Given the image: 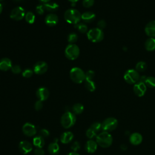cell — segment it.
<instances>
[{"mask_svg":"<svg viewBox=\"0 0 155 155\" xmlns=\"http://www.w3.org/2000/svg\"><path fill=\"white\" fill-rule=\"evenodd\" d=\"M11 70L14 74H19L21 72V68L19 65H15L12 66Z\"/></svg>","mask_w":155,"mask_h":155,"instance_id":"41","label":"cell"},{"mask_svg":"<svg viewBox=\"0 0 155 155\" xmlns=\"http://www.w3.org/2000/svg\"><path fill=\"white\" fill-rule=\"evenodd\" d=\"M106 25H107L106 22L104 19H101V20L99 21L97 23V28H98L102 30V29L105 28Z\"/></svg>","mask_w":155,"mask_h":155,"instance_id":"40","label":"cell"},{"mask_svg":"<svg viewBox=\"0 0 155 155\" xmlns=\"http://www.w3.org/2000/svg\"><path fill=\"white\" fill-rule=\"evenodd\" d=\"M33 71L30 69V68H27L25 70H24L22 73V75L23 77L24 78H30L31 76H32L33 75Z\"/></svg>","mask_w":155,"mask_h":155,"instance_id":"35","label":"cell"},{"mask_svg":"<svg viewBox=\"0 0 155 155\" xmlns=\"http://www.w3.org/2000/svg\"><path fill=\"white\" fill-rule=\"evenodd\" d=\"M12 67L11 60L7 58H4L0 60V70L2 71H7Z\"/></svg>","mask_w":155,"mask_h":155,"instance_id":"18","label":"cell"},{"mask_svg":"<svg viewBox=\"0 0 155 155\" xmlns=\"http://www.w3.org/2000/svg\"><path fill=\"white\" fill-rule=\"evenodd\" d=\"M94 3V0H83L82 5L84 7L89 8L93 5Z\"/></svg>","mask_w":155,"mask_h":155,"instance_id":"37","label":"cell"},{"mask_svg":"<svg viewBox=\"0 0 155 155\" xmlns=\"http://www.w3.org/2000/svg\"><path fill=\"white\" fill-rule=\"evenodd\" d=\"M73 139V134L70 131L64 132L61 136V141L62 143H68Z\"/></svg>","mask_w":155,"mask_h":155,"instance_id":"21","label":"cell"},{"mask_svg":"<svg viewBox=\"0 0 155 155\" xmlns=\"http://www.w3.org/2000/svg\"><path fill=\"white\" fill-rule=\"evenodd\" d=\"M101 124L102 129L104 130V131L110 132L114 130L117 128L118 125V121L116 118L110 117L105 119Z\"/></svg>","mask_w":155,"mask_h":155,"instance_id":"8","label":"cell"},{"mask_svg":"<svg viewBox=\"0 0 155 155\" xmlns=\"http://www.w3.org/2000/svg\"><path fill=\"white\" fill-rule=\"evenodd\" d=\"M145 48L147 51H151L155 50V38H149L145 42Z\"/></svg>","mask_w":155,"mask_h":155,"instance_id":"22","label":"cell"},{"mask_svg":"<svg viewBox=\"0 0 155 155\" xmlns=\"http://www.w3.org/2000/svg\"><path fill=\"white\" fill-rule=\"evenodd\" d=\"M44 151L42 148H37L35 151H34V154L35 155H44Z\"/></svg>","mask_w":155,"mask_h":155,"instance_id":"44","label":"cell"},{"mask_svg":"<svg viewBox=\"0 0 155 155\" xmlns=\"http://www.w3.org/2000/svg\"><path fill=\"white\" fill-rule=\"evenodd\" d=\"M64 19L69 24H76L81 19V13L75 8H70L64 13Z\"/></svg>","mask_w":155,"mask_h":155,"instance_id":"1","label":"cell"},{"mask_svg":"<svg viewBox=\"0 0 155 155\" xmlns=\"http://www.w3.org/2000/svg\"><path fill=\"white\" fill-rule=\"evenodd\" d=\"M80 148V143L78 141H75L73 143V144L71 146V149L74 151H77Z\"/></svg>","mask_w":155,"mask_h":155,"instance_id":"42","label":"cell"},{"mask_svg":"<svg viewBox=\"0 0 155 155\" xmlns=\"http://www.w3.org/2000/svg\"><path fill=\"white\" fill-rule=\"evenodd\" d=\"M96 139L97 145L102 148H108L113 143V137L109 132L102 131L96 136Z\"/></svg>","mask_w":155,"mask_h":155,"instance_id":"2","label":"cell"},{"mask_svg":"<svg viewBox=\"0 0 155 155\" xmlns=\"http://www.w3.org/2000/svg\"><path fill=\"white\" fill-rule=\"evenodd\" d=\"M47 64L44 61H38L33 67V71L37 74H44L47 71Z\"/></svg>","mask_w":155,"mask_h":155,"instance_id":"11","label":"cell"},{"mask_svg":"<svg viewBox=\"0 0 155 155\" xmlns=\"http://www.w3.org/2000/svg\"><path fill=\"white\" fill-rule=\"evenodd\" d=\"M74 28H76L79 32L82 33H85L88 32L87 25L84 23H78L74 25Z\"/></svg>","mask_w":155,"mask_h":155,"instance_id":"27","label":"cell"},{"mask_svg":"<svg viewBox=\"0 0 155 155\" xmlns=\"http://www.w3.org/2000/svg\"><path fill=\"white\" fill-rule=\"evenodd\" d=\"M25 19L28 24H33L35 21V15L33 13L31 12H28L27 13H25Z\"/></svg>","mask_w":155,"mask_h":155,"instance_id":"31","label":"cell"},{"mask_svg":"<svg viewBox=\"0 0 155 155\" xmlns=\"http://www.w3.org/2000/svg\"><path fill=\"white\" fill-rule=\"evenodd\" d=\"M95 14L91 12H87L81 15V19L86 23H90L93 22L95 19Z\"/></svg>","mask_w":155,"mask_h":155,"instance_id":"20","label":"cell"},{"mask_svg":"<svg viewBox=\"0 0 155 155\" xmlns=\"http://www.w3.org/2000/svg\"><path fill=\"white\" fill-rule=\"evenodd\" d=\"M44 6L45 10L48 12H55L59 8V5L54 2H47L44 4Z\"/></svg>","mask_w":155,"mask_h":155,"instance_id":"25","label":"cell"},{"mask_svg":"<svg viewBox=\"0 0 155 155\" xmlns=\"http://www.w3.org/2000/svg\"><path fill=\"white\" fill-rule=\"evenodd\" d=\"M145 32L150 38H155V20L150 21L146 25Z\"/></svg>","mask_w":155,"mask_h":155,"instance_id":"15","label":"cell"},{"mask_svg":"<svg viewBox=\"0 0 155 155\" xmlns=\"http://www.w3.org/2000/svg\"><path fill=\"white\" fill-rule=\"evenodd\" d=\"M25 12L23 7H15L10 12V17L11 19L15 21H20L25 18Z\"/></svg>","mask_w":155,"mask_h":155,"instance_id":"9","label":"cell"},{"mask_svg":"<svg viewBox=\"0 0 155 155\" xmlns=\"http://www.w3.org/2000/svg\"><path fill=\"white\" fill-rule=\"evenodd\" d=\"M95 75L94 71L93 70H88L85 73V79L86 80H93Z\"/></svg>","mask_w":155,"mask_h":155,"instance_id":"36","label":"cell"},{"mask_svg":"<svg viewBox=\"0 0 155 155\" xmlns=\"http://www.w3.org/2000/svg\"><path fill=\"white\" fill-rule=\"evenodd\" d=\"M85 150L89 153H93L96 151L97 148V143L96 141L89 140L87 142L85 145Z\"/></svg>","mask_w":155,"mask_h":155,"instance_id":"19","label":"cell"},{"mask_svg":"<svg viewBox=\"0 0 155 155\" xmlns=\"http://www.w3.org/2000/svg\"><path fill=\"white\" fill-rule=\"evenodd\" d=\"M70 79L76 84H81L85 80V73L79 67H73L70 71Z\"/></svg>","mask_w":155,"mask_h":155,"instance_id":"3","label":"cell"},{"mask_svg":"<svg viewBox=\"0 0 155 155\" xmlns=\"http://www.w3.org/2000/svg\"><path fill=\"white\" fill-rule=\"evenodd\" d=\"M42 101H41L39 100L37 101L35 104V108L36 110L37 111H39L40 110H41L42 108L43 107V104H42Z\"/></svg>","mask_w":155,"mask_h":155,"instance_id":"43","label":"cell"},{"mask_svg":"<svg viewBox=\"0 0 155 155\" xmlns=\"http://www.w3.org/2000/svg\"><path fill=\"white\" fill-rule=\"evenodd\" d=\"M80 53V50L76 44H70L65 49V55L69 60H74L78 58Z\"/></svg>","mask_w":155,"mask_h":155,"instance_id":"6","label":"cell"},{"mask_svg":"<svg viewBox=\"0 0 155 155\" xmlns=\"http://www.w3.org/2000/svg\"><path fill=\"white\" fill-rule=\"evenodd\" d=\"M2 11V4L0 3V14L1 13Z\"/></svg>","mask_w":155,"mask_h":155,"instance_id":"49","label":"cell"},{"mask_svg":"<svg viewBox=\"0 0 155 155\" xmlns=\"http://www.w3.org/2000/svg\"><path fill=\"white\" fill-rule=\"evenodd\" d=\"M78 36L77 34L75 33H70L68 35V38H67L68 42L70 44H74L78 41Z\"/></svg>","mask_w":155,"mask_h":155,"instance_id":"32","label":"cell"},{"mask_svg":"<svg viewBox=\"0 0 155 155\" xmlns=\"http://www.w3.org/2000/svg\"><path fill=\"white\" fill-rule=\"evenodd\" d=\"M14 1H15V2H19V1H21V0H13Z\"/></svg>","mask_w":155,"mask_h":155,"instance_id":"50","label":"cell"},{"mask_svg":"<svg viewBox=\"0 0 155 155\" xmlns=\"http://www.w3.org/2000/svg\"><path fill=\"white\" fill-rule=\"evenodd\" d=\"M33 143L36 147L42 148L45 144L44 139L42 137L40 136L39 135L33 138Z\"/></svg>","mask_w":155,"mask_h":155,"instance_id":"24","label":"cell"},{"mask_svg":"<svg viewBox=\"0 0 155 155\" xmlns=\"http://www.w3.org/2000/svg\"><path fill=\"white\" fill-rule=\"evenodd\" d=\"M147 91V86L143 82H141L138 81L136 84H134L133 86V91L134 94L139 96H143Z\"/></svg>","mask_w":155,"mask_h":155,"instance_id":"10","label":"cell"},{"mask_svg":"<svg viewBox=\"0 0 155 155\" xmlns=\"http://www.w3.org/2000/svg\"><path fill=\"white\" fill-rule=\"evenodd\" d=\"M88 39L93 42H99L102 41L104 37V33L102 30L98 28H93L88 31L87 33Z\"/></svg>","mask_w":155,"mask_h":155,"instance_id":"5","label":"cell"},{"mask_svg":"<svg viewBox=\"0 0 155 155\" xmlns=\"http://www.w3.org/2000/svg\"><path fill=\"white\" fill-rule=\"evenodd\" d=\"M90 128H91L92 130H93L94 131H96L97 133L102 129V124L99 122H94L93 124H91V125Z\"/></svg>","mask_w":155,"mask_h":155,"instance_id":"33","label":"cell"},{"mask_svg":"<svg viewBox=\"0 0 155 155\" xmlns=\"http://www.w3.org/2000/svg\"><path fill=\"white\" fill-rule=\"evenodd\" d=\"M144 83L146 85V86L149 88H154L155 87V78L153 76L147 77Z\"/></svg>","mask_w":155,"mask_h":155,"instance_id":"30","label":"cell"},{"mask_svg":"<svg viewBox=\"0 0 155 155\" xmlns=\"http://www.w3.org/2000/svg\"><path fill=\"white\" fill-rule=\"evenodd\" d=\"M86 136L89 139H93L96 136V132L92 130L91 128H89L86 131Z\"/></svg>","mask_w":155,"mask_h":155,"instance_id":"34","label":"cell"},{"mask_svg":"<svg viewBox=\"0 0 155 155\" xmlns=\"http://www.w3.org/2000/svg\"><path fill=\"white\" fill-rule=\"evenodd\" d=\"M4 1V0H0V1Z\"/></svg>","mask_w":155,"mask_h":155,"instance_id":"51","label":"cell"},{"mask_svg":"<svg viewBox=\"0 0 155 155\" xmlns=\"http://www.w3.org/2000/svg\"><path fill=\"white\" fill-rule=\"evenodd\" d=\"M76 119L74 114L68 111L62 116L61 123L64 128H69L74 124Z\"/></svg>","mask_w":155,"mask_h":155,"instance_id":"4","label":"cell"},{"mask_svg":"<svg viewBox=\"0 0 155 155\" xmlns=\"http://www.w3.org/2000/svg\"><path fill=\"white\" fill-rule=\"evenodd\" d=\"M40 2H43V3H44V4H45V3H47V2H49L51 0H39Z\"/></svg>","mask_w":155,"mask_h":155,"instance_id":"46","label":"cell"},{"mask_svg":"<svg viewBox=\"0 0 155 155\" xmlns=\"http://www.w3.org/2000/svg\"><path fill=\"white\" fill-rule=\"evenodd\" d=\"M70 2H71V3H73V2H74V3H76V2H78L79 0H68Z\"/></svg>","mask_w":155,"mask_h":155,"instance_id":"48","label":"cell"},{"mask_svg":"<svg viewBox=\"0 0 155 155\" xmlns=\"http://www.w3.org/2000/svg\"><path fill=\"white\" fill-rule=\"evenodd\" d=\"M36 12L38 13V14L40 15H42L44 13V11L45 10V8H44V4L38 5L36 7Z\"/></svg>","mask_w":155,"mask_h":155,"instance_id":"39","label":"cell"},{"mask_svg":"<svg viewBox=\"0 0 155 155\" xmlns=\"http://www.w3.org/2000/svg\"><path fill=\"white\" fill-rule=\"evenodd\" d=\"M147 64L143 61H140L138 62L135 67V70L137 72H143L147 69Z\"/></svg>","mask_w":155,"mask_h":155,"instance_id":"29","label":"cell"},{"mask_svg":"<svg viewBox=\"0 0 155 155\" xmlns=\"http://www.w3.org/2000/svg\"><path fill=\"white\" fill-rule=\"evenodd\" d=\"M68 155H80V154H79L78 153H77L76 152H71V153H68Z\"/></svg>","mask_w":155,"mask_h":155,"instance_id":"47","label":"cell"},{"mask_svg":"<svg viewBox=\"0 0 155 155\" xmlns=\"http://www.w3.org/2000/svg\"><path fill=\"white\" fill-rule=\"evenodd\" d=\"M48 151L51 155H56L59 152V146L58 142H53L51 143L48 147Z\"/></svg>","mask_w":155,"mask_h":155,"instance_id":"23","label":"cell"},{"mask_svg":"<svg viewBox=\"0 0 155 155\" xmlns=\"http://www.w3.org/2000/svg\"><path fill=\"white\" fill-rule=\"evenodd\" d=\"M72 110L73 111L74 114H79L82 113L84 111V106L82 104L78 103L74 104L72 107Z\"/></svg>","mask_w":155,"mask_h":155,"instance_id":"28","label":"cell"},{"mask_svg":"<svg viewBox=\"0 0 155 155\" xmlns=\"http://www.w3.org/2000/svg\"><path fill=\"white\" fill-rule=\"evenodd\" d=\"M18 147L20 152L24 154H27L32 150L31 144L27 140L20 142Z\"/></svg>","mask_w":155,"mask_h":155,"instance_id":"14","label":"cell"},{"mask_svg":"<svg viewBox=\"0 0 155 155\" xmlns=\"http://www.w3.org/2000/svg\"><path fill=\"white\" fill-rule=\"evenodd\" d=\"M140 75L139 72L134 69H129L127 70L124 74L125 81L129 84H134L139 80Z\"/></svg>","mask_w":155,"mask_h":155,"instance_id":"7","label":"cell"},{"mask_svg":"<svg viewBox=\"0 0 155 155\" xmlns=\"http://www.w3.org/2000/svg\"><path fill=\"white\" fill-rule=\"evenodd\" d=\"M143 137L141 134L139 133H133L130 135V142L133 145H138L142 142Z\"/></svg>","mask_w":155,"mask_h":155,"instance_id":"17","label":"cell"},{"mask_svg":"<svg viewBox=\"0 0 155 155\" xmlns=\"http://www.w3.org/2000/svg\"><path fill=\"white\" fill-rule=\"evenodd\" d=\"M120 148H121L122 150L125 151V150H127V146L125 144H122V145H120Z\"/></svg>","mask_w":155,"mask_h":155,"instance_id":"45","label":"cell"},{"mask_svg":"<svg viewBox=\"0 0 155 155\" xmlns=\"http://www.w3.org/2000/svg\"><path fill=\"white\" fill-rule=\"evenodd\" d=\"M22 132L27 136H33L36 133V128L33 124L27 122L23 125Z\"/></svg>","mask_w":155,"mask_h":155,"instance_id":"12","label":"cell"},{"mask_svg":"<svg viewBox=\"0 0 155 155\" xmlns=\"http://www.w3.org/2000/svg\"><path fill=\"white\" fill-rule=\"evenodd\" d=\"M36 94L39 101H44L47 100L49 96V91L45 87H41L37 90Z\"/></svg>","mask_w":155,"mask_h":155,"instance_id":"16","label":"cell"},{"mask_svg":"<svg viewBox=\"0 0 155 155\" xmlns=\"http://www.w3.org/2000/svg\"><path fill=\"white\" fill-rule=\"evenodd\" d=\"M59 21L58 16L54 13H49L45 18V23L49 27H54Z\"/></svg>","mask_w":155,"mask_h":155,"instance_id":"13","label":"cell"},{"mask_svg":"<svg viewBox=\"0 0 155 155\" xmlns=\"http://www.w3.org/2000/svg\"><path fill=\"white\" fill-rule=\"evenodd\" d=\"M49 134H50L49 131H48L47 130L44 129V128L41 129V130L39 131V135L40 136L42 137L43 138L47 137L49 136Z\"/></svg>","mask_w":155,"mask_h":155,"instance_id":"38","label":"cell"},{"mask_svg":"<svg viewBox=\"0 0 155 155\" xmlns=\"http://www.w3.org/2000/svg\"><path fill=\"white\" fill-rule=\"evenodd\" d=\"M85 87L88 91L92 92L94 91L96 89L95 83L93 80H85Z\"/></svg>","mask_w":155,"mask_h":155,"instance_id":"26","label":"cell"}]
</instances>
